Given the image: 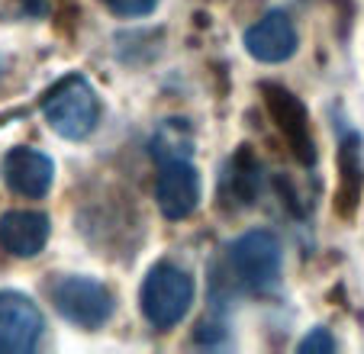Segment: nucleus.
I'll list each match as a JSON object with an SVG mask.
<instances>
[{"mask_svg": "<svg viewBox=\"0 0 364 354\" xmlns=\"http://www.w3.org/2000/svg\"><path fill=\"white\" fill-rule=\"evenodd\" d=\"M46 123L68 142H84L100 123V100L84 75H65L42 97Z\"/></svg>", "mask_w": 364, "mask_h": 354, "instance_id": "f257e3e1", "label": "nucleus"}, {"mask_svg": "<svg viewBox=\"0 0 364 354\" xmlns=\"http://www.w3.org/2000/svg\"><path fill=\"white\" fill-rule=\"evenodd\" d=\"M193 277L184 267H174L168 261L155 264L142 280V290H139V306L149 326L155 328H174L178 322L187 319L193 306Z\"/></svg>", "mask_w": 364, "mask_h": 354, "instance_id": "f03ea898", "label": "nucleus"}, {"mask_svg": "<svg viewBox=\"0 0 364 354\" xmlns=\"http://www.w3.org/2000/svg\"><path fill=\"white\" fill-rule=\"evenodd\" d=\"M229 267L235 280L248 286L252 293H271L281 284L284 271V252L274 232L252 229L229 245Z\"/></svg>", "mask_w": 364, "mask_h": 354, "instance_id": "7ed1b4c3", "label": "nucleus"}, {"mask_svg": "<svg viewBox=\"0 0 364 354\" xmlns=\"http://www.w3.org/2000/svg\"><path fill=\"white\" fill-rule=\"evenodd\" d=\"M48 296H52V306L77 328H94L107 326L117 313V300L107 284L94 277H84V274H65L55 284L48 286Z\"/></svg>", "mask_w": 364, "mask_h": 354, "instance_id": "20e7f679", "label": "nucleus"}, {"mask_svg": "<svg viewBox=\"0 0 364 354\" xmlns=\"http://www.w3.org/2000/svg\"><path fill=\"white\" fill-rule=\"evenodd\" d=\"M262 97H264V107H268V116L274 119L277 132H281L284 142H287L290 155L309 168V164L316 161V142H313L309 113L300 103V97H294L287 87L271 84V81L262 84Z\"/></svg>", "mask_w": 364, "mask_h": 354, "instance_id": "39448f33", "label": "nucleus"}, {"mask_svg": "<svg viewBox=\"0 0 364 354\" xmlns=\"http://www.w3.org/2000/svg\"><path fill=\"white\" fill-rule=\"evenodd\" d=\"M46 319L29 296L16 290H0V351L29 354L39 348Z\"/></svg>", "mask_w": 364, "mask_h": 354, "instance_id": "423d86ee", "label": "nucleus"}, {"mask_svg": "<svg viewBox=\"0 0 364 354\" xmlns=\"http://www.w3.org/2000/svg\"><path fill=\"white\" fill-rule=\"evenodd\" d=\"M155 203L161 216L174 222L193 216V210L200 206V174L187 155L161 161L159 181H155Z\"/></svg>", "mask_w": 364, "mask_h": 354, "instance_id": "0eeeda50", "label": "nucleus"}, {"mask_svg": "<svg viewBox=\"0 0 364 354\" xmlns=\"http://www.w3.org/2000/svg\"><path fill=\"white\" fill-rule=\"evenodd\" d=\"M296 45H300V33H296L290 14H284V10H271L245 29V52L262 65L287 62V58H294Z\"/></svg>", "mask_w": 364, "mask_h": 354, "instance_id": "6e6552de", "label": "nucleus"}, {"mask_svg": "<svg viewBox=\"0 0 364 354\" xmlns=\"http://www.w3.org/2000/svg\"><path fill=\"white\" fill-rule=\"evenodd\" d=\"M4 181L14 193L29 200H39L52 191V181H55V161L46 155V151L26 149V145H16L7 151L4 158Z\"/></svg>", "mask_w": 364, "mask_h": 354, "instance_id": "1a4fd4ad", "label": "nucleus"}, {"mask_svg": "<svg viewBox=\"0 0 364 354\" xmlns=\"http://www.w3.org/2000/svg\"><path fill=\"white\" fill-rule=\"evenodd\" d=\"M52 235V222L39 210H10L0 216V248L14 258H36Z\"/></svg>", "mask_w": 364, "mask_h": 354, "instance_id": "9d476101", "label": "nucleus"}, {"mask_svg": "<svg viewBox=\"0 0 364 354\" xmlns=\"http://www.w3.org/2000/svg\"><path fill=\"white\" fill-rule=\"evenodd\" d=\"M336 171H338L336 213L342 219H351L364 193V158H361V136L358 132H345L342 136L336 155Z\"/></svg>", "mask_w": 364, "mask_h": 354, "instance_id": "9b49d317", "label": "nucleus"}, {"mask_svg": "<svg viewBox=\"0 0 364 354\" xmlns=\"http://www.w3.org/2000/svg\"><path fill=\"white\" fill-rule=\"evenodd\" d=\"M258 191H262V164L255 161L248 145H242V149L229 158L220 197H223V203H232L235 210H239V206H252L255 200H258Z\"/></svg>", "mask_w": 364, "mask_h": 354, "instance_id": "f8f14e48", "label": "nucleus"}, {"mask_svg": "<svg viewBox=\"0 0 364 354\" xmlns=\"http://www.w3.org/2000/svg\"><path fill=\"white\" fill-rule=\"evenodd\" d=\"M151 155L161 161L168 158H191V132H187L184 119H168L161 123V129L151 136Z\"/></svg>", "mask_w": 364, "mask_h": 354, "instance_id": "ddd939ff", "label": "nucleus"}, {"mask_svg": "<svg viewBox=\"0 0 364 354\" xmlns=\"http://www.w3.org/2000/svg\"><path fill=\"white\" fill-rule=\"evenodd\" d=\"M103 4L110 14L123 16V20H136V16H149L159 0H103Z\"/></svg>", "mask_w": 364, "mask_h": 354, "instance_id": "4468645a", "label": "nucleus"}, {"mask_svg": "<svg viewBox=\"0 0 364 354\" xmlns=\"http://www.w3.org/2000/svg\"><path fill=\"white\" fill-rule=\"evenodd\" d=\"M300 354H332L336 351V338L329 335V328H313L306 338L296 345Z\"/></svg>", "mask_w": 364, "mask_h": 354, "instance_id": "2eb2a0df", "label": "nucleus"}]
</instances>
